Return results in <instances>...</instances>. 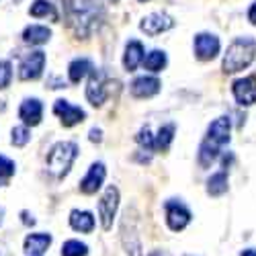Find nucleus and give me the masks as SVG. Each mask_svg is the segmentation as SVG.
<instances>
[{
    "instance_id": "1",
    "label": "nucleus",
    "mask_w": 256,
    "mask_h": 256,
    "mask_svg": "<svg viewBox=\"0 0 256 256\" xmlns=\"http://www.w3.org/2000/svg\"><path fill=\"white\" fill-rule=\"evenodd\" d=\"M66 20L76 37H90L104 20L100 0H66Z\"/></svg>"
},
{
    "instance_id": "2",
    "label": "nucleus",
    "mask_w": 256,
    "mask_h": 256,
    "mask_svg": "<svg viewBox=\"0 0 256 256\" xmlns=\"http://www.w3.org/2000/svg\"><path fill=\"white\" fill-rule=\"evenodd\" d=\"M254 58H256V39L252 37L234 39L224 56V72L226 74L242 72L254 62Z\"/></svg>"
},
{
    "instance_id": "3",
    "label": "nucleus",
    "mask_w": 256,
    "mask_h": 256,
    "mask_svg": "<svg viewBox=\"0 0 256 256\" xmlns=\"http://www.w3.org/2000/svg\"><path fill=\"white\" fill-rule=\"evenodd\" d=\"M78 156V146L74 142H58L48 154V170L56 178H64Z\"/></svg>"
},
{
    "instance_id": "4",
    "label": "nucleus",
    "mask_w": 256,
    "mask_h": 256,
    "mask_svg": "<svg viewBox=\"0 0 256 256\" xmlns=\"http://www.w3.org/2000/svg\"><path fill=\"white\" fill-rule=\"evenodd\" d=\"M121 242L127 252V256H144L142 252V242H140V234H138V220H136V211L127 209L123 222H121Z\"/></svg>"
},
{
    "instance_id": "5",
    "label": "nucleus",
    "mask_w": 256,
    "mask_h": 256,
    "mask_svg": "<svg viewBox=\"0 0 256 256\" xmlns=\"http://www.w3.org/2000/svg\"><path fill=\"white\" fill-rule=\"evenodd\" d=\"M117 207H119V190H117V186L111 184V186H106V190L98 201V218H100V228L104 232H109L113 228Z\"/></svg>"
},
{
    "instance_id": "6",
    "label": "nucleus",
    "mask_w": 256,
    "mask_h": 256,
    "mask_svg": "<svg viewBox=\"0 0 256 256\" xmlns=\"http://www.w3.org/2000/svg\"><path fill=\"white\" fill-rule=\"evenodd\" d=\"M44 68H46V54L39 52V50L31 52L20 60L18 78L20 80H37L41 74H44Z\"/></svg>"
},
{
    "instance_id": "7",
    "label": "nucleus",
    "mask_w": 256,
    "mask_h": 256,
    "mask_svg": "<svg viewBox=\"0 0 256 256\" xmlns=\"http://www.w3.org/2000/svg\"><path fill=\"white\" fill-rule=\"evenodd\" d=\"M164 209H166V222H168L170 230L180 232V230H184L190 224V211L180 201L170 199V201H166Z\"/></svg>"
},
{
    "instance_id": "8",
    "label": "nucleus",
    "mask_w": 256,
    "mask_h": 256,
    "mask_svg": "<svg viewBox=\"0 0 256 256\" xmlns=\"http://www.w3.org/2000/svg\"><path fill=\"white\" fill-rule=\"evenodd\" d=\"M54 113L60 117V121H62L64 127H74V125L82 123L84 117H86V113H84L80 106H74V104H70L68 100H64V98H58L56 100Z\"/></svg>"
},
{
    "instance_id": "9",
    "label": "nucleus",
    "mask_w": 256,
    "mask_h": 256,
    "mask_svg": "<svg viewBox=\"0 0 256 256\" xmlns=\"http://www.w3.org/2000/svg\"><path fill=\"white\" fill-rule=\"evenodd\" d=\"M174 27V20L172 16H168L164 12H152V14H148L142 18V23H140V29L146 33V35H160L168 29H172Z\"/></svg>"
},
{
    "instance_id": "10",
    "label": "nucleus",
    "mask_w": 256,
    "mask_h": 256,
    "mask_svg": "<svg viewBox=\"0 0 256 256\" xmlns=\"http://www.w3.org/2000/svg\"><path fill=\"white\" fill-rule=\"evenodd\" d=\"M86 98L90 100L92 106H100L106 98V78L102 70H92L88 78V86H86Z\"/></svg>"
},
{
    "instance_id": "11",
    "label": "nucleus",
    "mask_w": 256,
    "mask_h": 256,
    "mask_svg": "<svg viewBox=\"0 0 256 256\" xmlns=\"http://www.w3.org/2000/svg\"><path fill=\"white\" fill-rule=\"evenodd\" d=\"M220 54V39L211 33H199L195 37V56L201 62H209Z\"/></svg>"
},
{
    "instance_id": "12",
    "label": "nucleus",
    "mask_w": 256,
    "mask_h": 256,
    "mask_svg": "<svg viewBox=\"0 0 256 256\" xmlns=\"http://www.w3.org/2000/svg\"><path fill=\"white\" fill-rule=\"evenodd\" d=\"M104 176H106V170H104V164H102V162H94V164H90L86 176L80 180V190H82L84 195H94L96 190L100 188Z\"/></svg>"
},
{
    "instance_id": "13",
    "label": "nucleus",
    "mask_w": 256,
    "mask_h": 256,
    "mask_svg": "<svg viewBox=\"0 0 256 256\" xmlns=\"http://www.w3.org/2000/svg\"><path fill=\"white\" fill-rule=\"evenodd\" d=\"M234 96H236L238 104H244V106H250L256 102V80L254 78H240L234 82Z\"/></svg>"
},
{
    "instance_id": "14",
    "label": "nucleus",
    "mask_w": 256,
    "mask_h": 256,
    "mask_svg": "<svg viewBox=\"0 0 256 256\" xmlns=\"http://www.w3.org/2000/svg\"><path fill=\"white\" fill-rule=\"evenodd\" d=\"M230 132H232V121L230 117H218L209 125L207 130V140L216 146H224L230 142Z\"/></svg>"
},
{
    "instance_id": "15",
    "label": "nucleus",
    "mask_w": 256,
    "mask_h": 256,
    "mask_svg": "<svg viewBox=\"0 0 256 256\" xmlns=\"http://www.w3.org/2000/svg\"><path fill=\"white\" fill-rule=\"evenodd\" d=\"M160 92V80L154 76H140L132 82V94L136 98H150Z\"/></svg>"
},
{
    "instance_id": "16",
    "label": "nucleus",
    "mask_w": 256,
    "mask_h": 256,
    "mask_svg": "<svg viewBox=\"0 0 256 256\" xmlns=\"http://www.w3.org/2000/svg\"><path fill=\"white\" fill-rule=\"evenodd\" d=\"M41 115H44V106H41L39 98H25L18 109V117L23 119L25 125H31V127L41 123Z\"/></svg>"
},
{
    "instance_id": "17",
    "label": "nucleus",
    "mask_w": 256,
    "mask_h": 256,
    "mask_svg": "<svg viewBox=\"0 0 256 256\" xmlns=\"http://www.w3.org/2000/svg\"><path fill=\"white\" fill-rule=\"evenodd\" d=\"M144 46L138 39H132L130 44L125 46V56H123V66L127 72H134L140 64H144Z\"/></svg>"
},
{
    "instance_id": "18",
    "label": "nucleus",
    "mask_w": 256,
    "mask_h": 256,
    "mask_svg": "<svg viewBox=\"0 0 256 256\" xmlns=\"http://www.w3.org/2000/svg\"><path fill=\"white\" fill-rule=\"evenodd\" d=\"M50 246H52L50 234H29L25 238V252L29 256H41L44 252H48Z\"/></svg>"
},
{
    "instance_id": "19",
    "label": "nucleus",
    "mask_w": 256,
    "mask_h": 256,
    "mask_svg": "<svg viewBox=\"0 0 256 256\" xmlns=\"http://www.w3.org/2000/svg\"><path fill=\"white\" fill-rule=\"evenodd\" d=\"M70 226L80 232V234H90L94 230V218L90 211H80V209H72L70 213Z\"/></svg>"
},
{
    "instance_id": "20",
    "label": "nucleus",
    "mask_w": 256,
    "mask_h": 256,
    "mask_svg": "<svg viewBox=\"0 0 256 256\" xmlns=\"http://www.w3.org/2000/svg\"><path fill=\"white\" fill-rule=\"evenodd\" d=\"M50 37H52V31L44 25H31L23 31V41L31 46H44L50 41Z\"/></svg>"
},
{
    "instance_id": "21",
    "label": "nucleus",
    "mask_w": 256,
    "mask_h": 256,
    "mask_svg": "<svg viewBox=\"0 0 256 256\" xmlns=\"http://www.w3.org/2000/svg\"><path fill=\"white\" fill-rule=\"evenodd\" d=\"M92 62L86 60V58H76L70 66H68V74H70V82L78 84L82 78H86L90 72H92Z\"/></svg>"
},
{
    "instance_id": "22",
    "label": "nucleus",
    "mask_w": 256,
    "mask_h": 256,
    "mask_svg": "<svg viewBox=\"0 0 256 256\" xmlns=\"http://www.w3.org/2000/svg\"><path fill=\"white\" fill-rule=\"evenodd\" d=\"M29 14L37 16V18H48L50 16V18L58 20V10L50 0H35V2L31 4V8H29Z\"/></svg>"
},
{
    "instance_id": "23",
    "label": "nucleus",
    "mask_w": 256,
    "mask_h": 256,
    "mask_svg": "<svg viewBox=\"0 0 256 256\" xmlns=\"http://www.w3.org/2000/svg\"><path fill=\"white\" fill-rule=\"evenodd\" d=\"M228 190V174L226 172H216L207 180V193L211 197H220Z\"/></svg>"
},
{
    "instance_id": "24",
    "label": "nucleus",
    "mask_w": 256,
    "mask_h": 256,
    "mask_svg": "<svg viewBox=\"0 0 256 256\" xmlns=\"http://www.w3.org/2000/svg\"><path fill=\"white\" fill-rule=\"evenodd\" d=\"M218 154H220V146H216V144H211L209 140H205L201 144V148H199V164L203 168L211 166L213 162L218 160Z\"/></svg>"
},
{
    "instance_id": "25",
    "label": "nucleus",
    "mask_w": 256,
    "mask_h": 256,
    "mask_svg": "<svg viewBox=\"0 0 256 256\" xmlns=\"http://www.w3.org/2000/svg\"><path fill=\"white\" fill-rule=\"evenodd\" d=\"M166 54L164 52H160V50H154V52H150L146 56V60H144V66H146V70H150V72H160L164 66H166Z\"/></svg>"
},
{
    "instance_id": "26",
    "label": "nucleus",
    "mask_w": 256,
    "mask_h": 256,
    "mask_svg": "<svg viewBox=\"0 0 256 256\" xmlns=\"http://www.w3.org/2000/svg\"><path fill=\"white\" fill-rule=\"evenodd\" d=\"M172 140H174V125H164V127H160V132H158V136H156V150L166 152L168 148H170V144H172Z\"/></svg>"
},
{
    "instance_id": "27",
    "label": "nucleus",
    "mask_w": 256,
    "mask_h": 256,
    "mask_svg": "<svg viewBox=\"0 0 256 256\" xmlns=\"http://www.w3.org/2000/svg\"><path fill=\"white\" fill-rule=\"evenodd\" d=\"M88 254V246L78 240H68L62 246V256H86Z\"/></svg>"
},
{
    "instance_id": "28",
    "label": "nucleus",
    "mask_w": 256,
    "mask_h": 256,
    "mask_svg": "<svg viewBox=\"0 0 256 256\" xmlns=\"http://www.w3.org/2000/svg\"><path fill=\"white\" fill-rule=\"evenodd\" d=\"M29 140H31V132H29V127H27V125L12 127V132H10V142H12V146L23 148Z\"/></svg>"
},
{
    "instance_id": "29",
    "label": "nucleus",
    "mask_w": 256,
    "mask_h": 256,
    "mask_svg": "<svg viewBox=\"0 0 256 256\" xmlns=\"http://www.w3.org/2000/svg\"><path fill=\"white\" fill-rule=\"evenodd\" d=\"M136 140H138V144L142 146V148H146V152H152V150H156V136H152V132H150V127H142L140 130V134L136 136Z\"/></svg>"
},
{
    "instance_id": "30",
    "label": "nucleus",
    "mask_w": 256,
    "mask_h": 256,
    "mask_svg": "<svg viewBox=\"0 0 256 256\" xmlns=\"http://www.w3.org/2000/svg\"><path fill=\"white\" fill-rule=\"evenodd\" d=\"M12 80V66H10V62H0V90L6 88L8 84Z\"/></svg>"
},
{
    "instance_id": "31",
    "label": "nucleus",
    "mask_w": 256,
    "mask_h": 256,
    "mask_svg": "<svg viewBox=\"0 0 256 256\" xmlns=\"http://www.w3.org/2000/svg\"><path fill=\"white\" fill-rule=\"evenodd\" d=\"M14 174V162L6 156H0V178H8Z\"/></svg>"
},
{
    "instance_id": "32",
    "label": "nucleus",
    "mask_w": 256,
    "mask_h": 256,
    "mask_svg": "<svg viewBox=\"0 0 256 256\" xmlns=\"http://www.w3.org/2000/svg\"><path fill=\"white\" fill-rule=\"evenodd\" d=\"M88 138H90L92 144H98L102 140V134H100V130H96V127H94V130H90V136Z\"/></svg>"
},
{
    "instance_id": "33",
    "label": "nucleus",
    "mask_w": 256,
    "mask_h": 256,
    "mask_svg": "<svg viewBox=\"0 0 256 256\" xmlns=\"http://www.w3.org/2000/svg\"><path fill=\"white\" fill-rule=\"evenodd\" d=\"M248 20L252 25H256V2L250 6V10H248Z\"/></svg>"
},
{
    "instance_id": "34",
    "label": "nucleus",
    "mask_w": 256,
    "mask_h": 256,
    "mask_svg": "<svg viewBox=\"0 0 256 256\" xmlns=\"http://www.w3.org/2000/svg\"><path fill=\"white\" fill-rule=\"evenodd\" d=\"M20 216H23V224H25V226H35V220L29 216V211H23Z\"/></svg>"
},
{
    "instance_id": "35",
    "label": "nucleus",
    "mask_w": 256,
    "mask_h": 256,
    "mask_svg": "<svg viewBox=\"0 0 256 256\" xmlns=\"http://www.w3.org/2000/svg\"><path fill=\"white\" fill-rule=\"evenodd\" d=\"M150 256H172V254H170L168 250H152Z\"/></svg>"
},
{
    "instance_id": "36",
    "label": "nucleus",
    "mask_w": 256,
    "mask_h": 256,
    "mask_svg": "<svg viewBox=\"0 0 256 256\" xmlns=\"http://www.w3.org/2000/svg\"><path fill=\"white\" fill-rule=\"evenodd\" d=\"M240 256H256V250H254V248H248V250H244Z\"/></svg>"
},
{
    "instance_id": "37",
    "label": "nucleus",
    "mask_w": 256,
    "mask_h": 256,
    "mask_svg": "<svg viewBox=\"0 0 256 256\" xmlns=\"http://www.w3.org/2000/svg\"><path fill=\"white\" fill-rule=\"evenodd\" d=\"M140 2H146V0H140Z\"/></svg>"
},
{
    "instance_id": "38",
    "label": "nucleus",
    "mask_w": 256,
    "mask_h": 256,
    "mask_svg": "<svg viewBox=\"0 0 256 256\" xmlns=\"http://www.w3.org/2000/svg\"><path fill=\"white\" fill-rule=\"evenodd\" d=\"M115 2H117V0H115Z\"/></svg>"
},
{
    "instance_id": "39",
    "label": "nucleus",
    "mask_w": 256,
    "mask_h": 256,
    "mask_svg": "<svg viewBox=\"0 0 256 256\" xmlns=\"http://www.w3.org/2000/svg\"><path fill=\"white\" fill-rule=\"evenodd\" d=\"M16 2H18V0H16Z\"/></svg>"
},
{
    "instance_id": "40",
    "label": "nucleus",
    "mask_w": 256,
    "mask_h": 256,
    "mask_svg": "<svg viewBox=\"0 0 256 256\" xmlns=\"http://www.w3.org/2000/svg\"><path fill=\"white\" fill-rule=\"evenodd\" d=\"M0 213H2V211H0Z\"/></svg>"
}]
</instances>
